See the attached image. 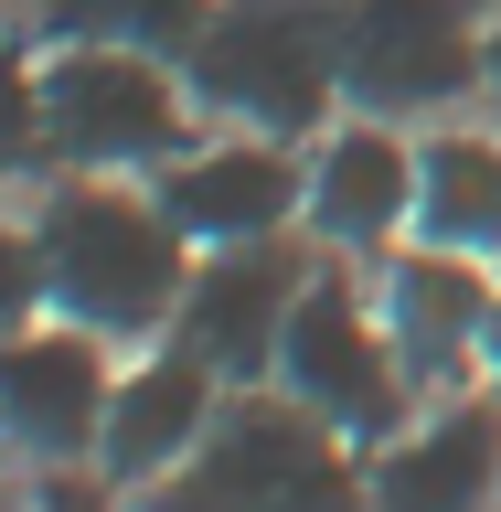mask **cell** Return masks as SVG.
<instances>
[{"label":"cell","instance_id":"cell-1","mask_svg":"<svg viewBox=\"0 0 501 512\" xmlns=\"http://www.w3.org/2000/svg\"><path fill=\"white\" fill-rule=\"evenodd\" d=\"M32 246H43V299L86 320L96 342H160L182 320L192 256H203L160 214V192H128V171H75L32 214Z\"/></svg>","mask_w":501,"mask_h":512},{"label":"cell","instance_id":"cell-2","mask_svg":"<svg viewBox=\"0 0 501 512\" xmlns=\"http://www.w3.org/2000/svg\"><path fill=\"white\" fill-rule=\"evenodd\" d=\"M139 512H374V470H352V438L299 395H224L214 438L150 480Z\"/></svg>","mask_w":501,"mask_h":512},{"label":"cell","instance_id":"cell-3","mask_svg":"<svg viewBox=\"0 0 501 512\" xmlns=\"http://www.w3.org/2000/svg\"><path fill=\"white\" fill-rule=\"evenodd\" d=\"M182 75L256 139H320V118L342 107V0H214Z\"/></svg>","mask_w":501,"mask_h":512},{"label":"cell","instance_id":"cell-4","mask_svg":"<svg viewBox=\"0 0 501 512\" xmlns=\"http://www.w3.org/2000/svg\"><path fill=\"white\" fill-rule=\"evenodd\" d=\"M182 86L160 54L128 43H64L43 64V160L64 171H160L182 160Z\"/></svg>","mask_w":501,"mask_h":512},{"label":"cell","instance_id":"cell-5","mask_svg":"<svg viewBox=\"0 0 501 512\" xmlns=\"http://www.w3.org/2000/svg\"><path fill=\"white\" fill-rule=\"evenodd\" d=\"M278 395H299L310 416H331L352 448L406 438L416 374H406L395 331L363 310V288H352L342 267H320V278L299 288V310H288V331H278Z\"/></svg>","mask_w":501,"mask_h":512},{"label":"cell","instance_id":"cell-6","mask_svg":"<svg viewBox=\"0 0 501 512\" xmlns=\"http://www.w3.org/2000/svg\"><path fill=\"white\" fill-rule=\"evenodd\" d=\"M491 75L470 0H342V96L352 118H438Z\"/></svg>","mask_w":501,"mask_h":512},{"label":"cell","instance_id":"cell-7","mask_svg":"<svg viewBox=\"0 0 501 512\" xmlns=\"http://www.w3.org/2000/svg\"><path fill=\"white\" fill-rule=\"evenodd\" d=\"M310 246L299 235H256V246H203L192 256V288H182V320H171V342L192 363H214L224 384H256L278 374V331L299 310V288H310Z\"/></svg>","mask_w":501,"mask_h":512},{"label":"cell","instance_id":"cell-8","mask_svg":"<svg viewBox=\"0 0 501 512\" xmlns=\"http://www.w3.org/2000/svg\"><path fill=\"white\" fill-rule=\"evenodd\" d=\"M107 406H118V374H107V342L86 320H32L0 342V438L11 448L75 470L107 438Z\"/></svg>","mask_w":501,"mask_h":512},{"label":"cell","instance_id":"cell-9","mask_svg":"<svg viewBox=\"0 0 501 512\" xmlns=\"http://www.w3.org/2000/svg\"><path fill=\"white\" fill-rule=\"evenodd\" d=\"M160 214L182 224L192 246H256V235H288L310 214V171L288 139H214V150L160 160Z\"/></svg>","mask_w":501,"mask_h":512},{"label":"cell","instance_id":"cell-10","mask_svg":"<svg viewBox=\"0 0 501 512\" xmlns=\"http://www.w3.org/2000/svg\"><path fill=\"white\" fill-rule=\"evenodd\" d=\"M310 235L342 256H384L395 235H416V150L395 139V118H352L320 139L310 160Z\"/></svg>","mask_w":501,"mask_h":512},{"label":"cell","instance_id":"cell-11","mask_svg":"<svg viewBox=\"0 0 501 512\" xmlns=\"http://www.w3.org/2000/svg\"><path fill=\"white\" fill-rule=\"evenodd\" d=\"M374 512H501V395H459L427 427L384 438Z\"/></svg>","mask_w":501,"mask_h":512},{"label":"cell","instance_id":"cell-12","mask_svg":"<svg viewBox=\"0 0 501 512\" xmlns=\"http://www.w3.org/2000/svg\"><path fill=\"white\" fill-rule=\"evenodd\" d=\"M214 363H192L182 342L171 352H150L139 374H118V406H107V438H96V470L107 480H171L192 459V448L214 438V416H224V395H214Z\"/></svg>","mask_w":501,"mask_h":512},{"label":"cell","instance_id":"cell-13","mask_svg":"<svg viewBox=\"0 0 501 512\" xmlns=\"http://www.w3.org/2000/svg\"><path fill=\"white\" fill-rule=\"evenodd\" d=\"M491 299H501V288L480 278V256H459V246H406V256H384V331H395V352H406L416 384H448V374L480 352Z\"/></svg>","mask_w":501,"mask_h":512},{"label":"cell","instance_id":"cell-14","mask_svg":"<svg viewBox=\"0 0 501 512\" xmlns=\"http://www.w3.org/2000/svg\"><path fill=\"white\" fill-rule=\"evenodd\" d=\"M416 246L501 256V139L448 128V139L416 150Z\"/></svg>","mask_w":501,"mask_h":512},{"label":"cell","instance_id":"cell-15","mask_svg":"<svg viewBox=\"0 0 501 512\" xmlns=\"http://www.w3.org/2000/svg\"><path fill=\"white\" fill-rule=\"evenodd\" d=\"M214 22V0H43V32L54 43H128V54L182 64Z\"/></svg>","mask_w":501,"mask_h":512},{"label":"cell","instance_id":"cell-16","mask_svg":"<svg viewBox=\"0 0 501 512\" xmlns=\"http://www.w3.org/2000/svg\"><path fill=\"white\" fill-rule=\"evenodd\" d=\"M43 160V75L22 43H0V182Z\"/></svg>","mask_w":501,"mask_h":512},{"label":"cell","instance_id":"cell-17","mask_svg":"<svg viewBox=\"0 0 501 512\" xmlns=\"http://www.w3.org/2000/svg\"><path fill=\"white\" fill-rule=\"evenodd\" d=\"M43 310V246H32V224H0V342L32 331Z\"/></svg>","mask_w":501,"mask_h":512},{"label":"cell","instance_id":"cell-18","mask_svg":"<svg viewBox=\"0 0 501 512\" xmlns=\"http://www.w3.org/2000/svg\"><path fill=\"white\" fill-rule=\"evenodd\" d=\"M480 374H491V395H501V299H491V331H480Z\"/></svg>","mask_w":501,"mask_h":512},{"label":"cell","instance_id":"cell-19","mask_svg":"<svg viewBox=\"0 0 501 512\" xmlns=\"http://www.w3.org/2000/svg\"><path fill=\"white\" fill-rule=\"evenodd\" d=\"M480 96H491V118H501V32H491V75H480Z\"/></svg>","mask_w":501,"mask_h":512},{"label":"cell","instance_id":"cell-20","mask_svg":"<svg viewBox=\"0 0 501 512\" xmlns=\"http://www.w3.org/2000/svg\"><path fill=\"white\" fill-rule=\"evenodd\" d=\"M64 512H96V502H64Z\"/></svg>","mask_w":501,"mask_h":512}]
</instances>
